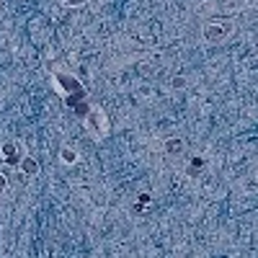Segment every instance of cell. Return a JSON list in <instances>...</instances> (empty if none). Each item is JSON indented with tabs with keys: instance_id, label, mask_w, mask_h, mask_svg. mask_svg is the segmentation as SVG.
Returning a JSON list of instances; mask_svg holds the SVG:
<instances>
[{
	"instance_id": "cell-1",
	"label": "cell",
	"mask_w": 258,
	"mask_h": 258,
	"mask_svg": "<svg viewBox=\"0 0 258 258\" xmlns=\"http://www.w3.org/2000/svg\"><path fill=\"white\" fill-rule=\"evenodd\" d=\"M85 129L93 135V140H103L106 135H109V119H106L103 109H98V106L88 109V116H85Z\"/></svg>"
},
{
	"instance_id": "cell-2",
	"label": "cell",
	"mask_w": 258,
	"mask_h": 258,
	"mask_svg": "<svg viewBox=\"0 0 258 258\" xmlns=\"http://www.w3.org/2000/svg\"><path fill=\"white\" fill-rule=\"evenodd\" d=\"M232 34H235V26L230 21H212V24L204 26V39L209 44H222V41H227Z\"/></svg>"
},
{
	"instance_id": "cell-3",
	"label": "cell",
	"mask_w": 258,
	"mask_h": 258,
	"mask_svg": "<svg viewBox=\"0 0 258 258\" xmlns=\"http://www.w3.org/2000/svg\"><path fill=\"white\" fill-rule=\"evenodd\" d=\"M183 150H186V140H183V137H170V140L165 142V153H168L170 158L183 155Z\"/></svg>"
},
{
	"instance_id": "cell-4",
	"label": "cell",
	"mask_w": 258,
	"mask_h": 258,
	"mask_svg": "<svg viewBox=\"0 0 258 258\" xmlns=\"http://www.w3.org/2000/svg\"><path fill=\"white\" fill-rule=\"evenodd\" d=\"M21 173L29 176V178H36V176H39V163H36L31 155H26L24 160H21Z\"/></svg>"
},
{
	"instance_id": "cell-5",
	"label": "cell",
	"mask_w": 258,
	"mask_h": 258,
	"mask_svg": "<svg viewBox=\"0 0 258 258\" xmlns=\"http://www.w3.org/2000/svg\"><path fill=\"white\" fill-rule=\"evenodd\" d=\"M59 158H62V163H75L78 160V153H75L73 147H64L62 153H59Z\"/></svg>"
},
{
	"instance_id": "cell-6",
	"label": "cell",
	"mask_w": 258,
	"mask_h": 258,
	"mask_svg": "<svg viewBox=\"0 0 258 258\" xmlns=\"http://www.w3.org/2000/svg\"><path fill=\"white\" fill-rule=\"evenodd\" d=\"M0 155L8 158V160H16V145H13V142L3 145V147H0Z\"/></svg>"
},
{
	"instance_id": "cell-7",
	"label": "cell",
	"mask_w": 258,
	"mask_h": 258,
	"mask_svg": "<svg viewBox=\"0 0 258 258\" xmlns=\"http://www.w3.org/2000/svg\"><path fill=\"white\" fill-rule=\"evenodd\" d=\"M62 3L68 6V8H80V6H85V3H88V0H62Z\"/></svg>"
},
{
	"instance_id": "cell-8",
	"label": "cell",
	"mask_w": 258,
	"mask_h": 258,
	"mask_svg": "<svg viewBox=\"0 0 258 258\" xmlns=\"http://www.w3.org/2000/svg\"><path fill=\"white\" fill-rule=\"evenodd\" d=\"M173 85H176V91H183V85H186V80H183V78H176V80H173Z\"/></svg>"
},
{
	"instance_id": "cell-9",
	"label": "cell",
	"mask_w": 258,
	"mask_h": 258,
	"mask_svg": "<svg viewBox=\"0 0 258 258\" xmlns=\"http://www.w3.org/2000/svg\"><path fill=\"white\" fill-rule=\"evenodd\" d=\"M8 188V178H6V173H0V191H6Z\"/></svg>"
}]
</instances>
